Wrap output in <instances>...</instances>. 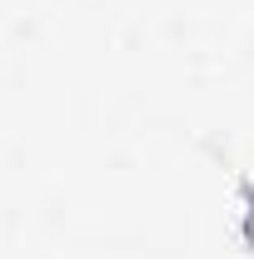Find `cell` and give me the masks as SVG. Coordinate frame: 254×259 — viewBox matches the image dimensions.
Here are the masks:
<instances>
[{"instance_id":"1","label":"cell","mask_w":254,"mask_h":259,"mask_svg":"<svg viewBox=\"0 0 254 259\" xmlns=\"http://www.w3.org/2000/svg\"><path fill=\"white\" fill-rule=\"evenodd\" d=\"M244 234H249V244H254V199H249V209H244Z\"/></svg>"}]
</instances>
